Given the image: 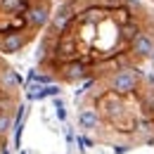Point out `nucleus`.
Segmentation results:
<instances>
[{
    "label": "nucleus",
    "mask_w": 154,
    "mask_h": 154,
    "mask_svg": "<svg viewBox=\"0 0 154 154\" xmlns=\"http://www.w3.org/2000/svg\"><path fill=\"white\" fill-rule=\"evenodd\" d=\"M154 50V40L152 36H147V33H142V31H137L133 36V52L137 57H149Z\"/></svg>",
    "instance_id": "20e7f679"
},
{
    "label": "nucleus",
    "mask_w": 154,
    "mask_h": 154,
    "mask_svg": "<svg viewBox=\"0 0 154 154\" xmlns=\"http://www.w3.org/2000/svg\"><path fill=\"white\" fill-rule=\"evenodd\" d=\"M78 123H81L83 131H95L97 126H100V114H97L95 109H81Z\"/></svg>",
    "instance_id": "39448f33"
},
{
    "label": "nucleus",
    "mask_w": 154,
    "mask_h": 154,
    "mask_svg": "<svg viewBox=\"0 0 154 154\" xmlns=\"http://www.w3.org/2000/svg\"><path fill=\"white\" fill-rule=\"evenodd\" d=\"M85 74V66L81 64V62H71V64H66V78L69 81H76Z\"/></svg>",
    "instance_id": "6e6552de"
},
{
    "label": "nucleus",
    "mask_w": 154,
    "mask_h": 154,
    "mask_svg": "<svg viewBox=\"0 0 154 154\" xmlns=\"http://www.w3.org/2000/svg\"><path fill=\"white\" fill-rule=\"evenodd\" d=\"M29 43V36H24L21 31H10L5 38L0 40V52H19L21 48Z\"/></svg>",
    "instance_id": "7ed1b4c3"
},
{
    "label": "nucleus",
    "mask_w": 154,
    "mask_h": 154,
    "mask_svg": "<svg viewBox=\"0 0 154 154\" xmlns=\"http://www.w3.org/2000/svg\"><path fill=\"white\" fill-rule=\"evenodd\" d=\"M69 19H71V7L66 5V7H62L57 14H55V19H52V26H55V29H62V26H64V24H66Z\"/></svg>",
    "instance_id": "1a4fd4ad"
},
{
    "label": "nucleus",
    "mask_w": 154,
    "mask_h": 154,
    "mask_svg": "<svg viewBox=\"0 0 154 154\" xmlns=\"http://www.w3.org/2000/svg\"><path fill=\"white\" fill-rule=\"evenodd\" d=\"M78 145H81V147H93V140H88V137H78Z\"/></svg>",
    "instance_id": "9b49d317"
},
{
    "label": "nucleus",
    "mask_w": 154,
    "mask_h": 154,
    "mask_svg": "<svg viewBox=\"0 0 154 154\" xmlns=\"http://www.w3.org/2000/svg\"><path fill=\"white\" fill-rule=\"evenodd\" d=\"M2 10H12V12H26L29 10V0H0Z\"/></svg>",
    "instance_id": "0eeeda50"
},
{
    "label": "nucleus",
    "mask_w": 154,
    "mask_h": 154,
    "mask_svg": "<svg viewBox=\"0 0 154 154\" xmlns=\"http://www.w3.org/2000/svg\"><path fill=\"white\" fill-rule=\"evenodd\" d=\"M137 83H140V78H137V74L133 69H119L114 76L109 78V88L114 93H119V95H128V93L137 90Z\"/></svg>",
    "instance_id": "f257e3e1"
},
{
    "label": "nucleus",
    "mask_w": 154,
    "mask_h": 154,
    "mask_svg": "<svg viewBox=\"0 0 154 154\" xmlns=\"http://www.w3.org/2000/svg\"><path fill=\"white\" fill-rule=\"evenodd\" d=\"M10 126H12V119H10V114H7V112H0V140L10 133Z\"/></svg>",
    "instance_id": "9d476101"
},
{
    "label": "nucleus",
    "mask_w": 154,
    "mask_h": 154,
    "mask_svg": "<svg viewBox=\"0 0 154 154\" xmlns=\"http://www.w3.org/2000/svg\"><path fill=\"white\" fill-rule=\"evenodd\" d=\"M149 59H152V64H154V50H152V55H149Z\"/></svg>",
    "instance_id": "ddd939ff"
},
{
    "label": "nucleus",
    "mask_w": 154,
    "mask_h": 154,
    "mask_svg": "<svg viewBox=\"0 0 154 154\" xmlns=\"http://www.w3.org/2000/svg\"><path fill=\"white\" fill-rule=\"evenodd\" d=\"M57 114H59V119H66V112H64V107L57 102Z\"/></svg>",
    "instance_id": "f8f14e48"
},
{
    "label": "nucleus",
    "mask_w": 154,
    "mask_h": 154,
    "mask_svg": "<svg viewBox=\"0 0 154 154\" xmlns=\"http://www.w3.org/2000/svg\"><path fill=\"white\" fill-rule=\"evenodd\" d=\"M0 83L7 88V90H14V88H19V76H17V71L14 69H10V66H2L0 69Z\"/></svg>",
    "instance_id": "423d86ee"
},
{
    "label": "nucleus",
    "mask_w": 154,
    "mask_h": 154,
    "mask_svg": "<svg viewBox=\"0 0 154 154\" xmlns=\"http://www.w3.org/2000/svg\"><path fill=\"white\" fill-rule=\"evenodd\" d=\"M26 21L33 26V29H43L48 21H50V7H48V2H36L31 10H26Z\"/></svg>",
    "instance_id": "f03ea898"
}]
</instances>
